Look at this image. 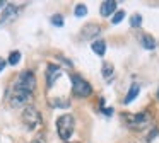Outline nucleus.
Returning a JSON list of instances; mask_svg holds the SVG:
<instances>
[{"label": "nucleus", "instance_id": "obj_8", "mask_svg": "<svg viewBox=\"0 0 159 143\" xmlns=\"http://www.w3.org/2000/svg\"><path fill=\"white\" fill-rule=\"evenodd\" d=\"M101 32V26L99 24H86L80 31V39L82 41H91L94 39L96 41V36H99Z\"/></svg>", "mask_w": 159, "mask_h": 143}, {"label": "nucleus", "instance_id": "obj_10", "mask_svg": "<svg viewBox=\"0 0 159 143\" xmlns=\"http://www.w3.org/2000/svg\"><path fill=\"white\" fill-rule=\"evenodd\" d=\"M16 14H17V5H14V3H7L5 9L2 10V15H0V24H5L7 20L14 19Z\"/></svg>", "mask_w": 159, "mask_h": 143}, {"label": "nucleus", "instance_id": "obj_19", "mask_svg": "<svg viewBox=\"0 0 159 143\" xmlns=\"http://www.w3.org/2000/svg\"><path fill=\"white\" fill-rule=\"evenodd\" d=\"M123 19H125V10H118V12H115V15H113V19H111V22H113V24H120Z\"/></svg>", "mask_w": 159, "mask_h": 143}, {"label": "nucleus", "instance_id": "obj_1", "mask_svg": "<svg viewBox=\"0 0 159 143\" xmlns=\"http://www.w3.org/2000/svg\"><path fill=\"white\" fill-rule=\"evenodd\" d=\"M74 128H75V119L72 114H62L57 118V133L60 140L69 141L70 136L74 135Z\"/></svg>", "mask_w": 159, "mask_h": 143}, {"label": "nucleus", "instance_id": "obj_22", "mask_svg": "<svg viewBox=\"0 0 159 143\" xmlns=\"http://www.w3.org/2000/svg\"><path fill=\"white\" fill-rule=\"evenodd\" d=\"M5 65H7V60H5V58H2V56H0V73H2V72H4Z\"/></svg>", "mask_w": 159, "mask_h": 143}, {"label": "nucleus", "instance_id": "obj_2", "mask_svg": "<svg viewBox=\"0 0 159 143\" xmlns=\"http://www.w3.org/2000/svg\"><path fill=\"white\" fill-rule=\"evenodd\" d=\"M21 121L22 124H24L26 129H29V131H33V129H36L39 124H41V114H39V111L34 107L33 104L26 106L24 109H22L21 112Z\"/></svg>", "mask_w": 159, "mask_h": 143}, {"label": "nucleus", "instance_id": "obj_24", "mask_svg": "<svg viewBox=\"0 0 159 143\" xmlns=\"http://www.w3.org/2000/svg\"><path fill=\"white\" fill-rule=\"evenodd\" d=\"M156 135H157V129H156V128H154V129H152V133H149V136H147V141H151V140H152V138H154V136H156Z\"/></svg>", "mask_w": 159, "mask_h": 143}, {"label": "nucleus", "instance_id": "obj_15", "mask_svg": "<svg viewBox=\"0 0 159 143\" xmlns=\"http://www.w3.org/2000/svg\"><path fill=\"white\" fill-rule=\"evenodd\" d=\"M48 104L52 106V107H70V101H69V99H63V97L50 99Z\"/></svg>", "mask_w": 159, "mask_h": 143}, {"label": "nucleus", "instance_id": "obj_6", "mask_svg": "<svg viewBox=\"0 0 159 143\" xmlns=\"http://www.w3.org/2000/svg\"><path fill=\"white\" fill-rule=\"evenodd\" d=\"M125 123L132 129H144L151 123V114L149 112H139V114H127Z\"/></svg>", "mask_w": 159, "mask_h": 143}, {"label": "nucleus", "instance_id": "obj_4", "mask_svg": "<svg viewBox=\"0 0 159 143\" xmlns=\"http://www.w3.org/2000/svg\"><path fill=\"white\" fill-rule=\"evenodd\" d=\"M7 99H9V104H11L12 107H21V106L26 107V106H29V101L33 99V94H29V92L22 90V89L16 87V85L12 84Z\"/></svg>", "mask_w": 159, "mask_h": 143}, {"label": "nucleus", "instance_id": "obj_11", "mask_svg": "<svg viewBox=\"0 0 159 143\" xmlns=\"http://www.w3.org/2000/svg\"><path fill=\"white\" fill-rule=\"evenodd\" d=\"M140 44L145 48V50H156V46H157L156 39L151 36V34H142L140 36Z\"/></svg>", "mask_w": 159, "mask_h": 143}, {"label": "nucleus", "instance_id": "obj_26", "mask_svg": "<svg viewBox=\"0 0 159 143\" xmlns=\"http://www.w3.org/2000/svg\"><path fill=\"white\" fill-rule=\"evenodd\" d=\"M65 143H79V141H65Z\"/></svg>", "mask_w": 159, "mask_h": 143}, {"label": "nucleus", "instance_id": "obj_21", "mask_svg": "<svg viewBox=\"0 0 159 143\" xmlns=\"http://www.w3.org/2000/svg\"><path fill=\"white\" fill-rule=\"evenodd\" d=\"M28 143H45V135H38L36 138H33L31 141H28Z\"/></svg>", "mask_w": 159, "mask_h": 143}, {"label": "nucleus", "instance_id": "obj_3", "mask_svg": "<svg viewBox=\"0 0 159 143\" xmlns=\"http://www.w3.org/2000/svg\"><path fill=\"white\" fill-rule=\"evenodd\" d=\"M70 80H72V95L79 99H86L93 94V85L82 78L77 73H70Z\"/></svg>", "mask_w": 159, "mask_h": 143}, {"label": "nucleus", "instance_id": "obj_13", "mask_svg": "<svg viewBox=\"0 0 159 143\" xmlns=\"http://www.w3.org/2000/svg\"><path fill=\"white\" fill-rule=\"evenodd\" d=\"M93 51L98 54V56H104V53H106V41L104 39H96L93 41Z\"/></svg>", "mask_w": 159, "mask_h": 143}, {"label": "nucleus", "instance_id": "obj_25", "mask_svg": "<svg viewBox=\"0 0 159 143\" xmlns=\"http://www.w3.org/2000/svg\"><path fill=\"white\" fill-rule=\"evenodd\" d=\"M5 5H7V3H5V2H2V0H0V9H5Z\"/></svg>", "mask_w": 159, "mask_h": 143}, {"label": "nucleus", "instance_id": "obj_16", "mask_svg": "<svg viewBox=\"0 0 159 143\" xmlns=\"http://www.w3.org/2000/svg\"><path fill=\"white\" fill-rule=\"evenodd\" d=\"M19 61H21V51H12L11 54H9V60H7V63L9 65H12V67H14V65H17Z\"/></svg>", "mask_w": 159, "mask_h": 143}, {"label": "nucleus", "instance_id": "obj_27", "mask_svg": "<svg viewBox=\"0 0 159 143\" xmlns=\"http://www.w3.org/2000/svg\"><path fill=\"white\" fill-rule=\"evenodd\" d=\"M157 99H159V89H157Z\"/></svg>", "mask_w": 159, "mask_h": 143}, {"label": "nucleus", "instance_id": "obj_12", "mask_svg": "<svg viewBox=\"0 0 159 143\" xmlns=\"http://www.w3.org/2000/svg\"><path fill=\"white\" fill-rule=\"evenodd\" d=\"M139 92H140V87H139L137 84H132L130 89H128V92H127V95H125V99H123V104H130V102L139 95Z\"/></svg>", "mask_w": 159, "mask_h": 143}, {"label": "nucleus", "instance_id": "obj_17", "mask_svg": "<svg viewBox=\"0 0 159 143\" xmlns=\"http://www.w3.org/2000/svg\"><path fill=\"white\" fill-rule=\"evenodd\" d=\"M74 14H75V17H84V15H87V7L84 5V3H77Z\"/></svg>", "mask_w": 159, "mask_h": 143}, {"label": "nucleus", "instance_id": "obj_9", "mask_svg": "<svg viewBox=\"0 0 159 143\" xmlns=\"http://www.w3.org/2000/svg\"><path fill=\"white\" fill-rule=\"evenodd\" d=\"M116 5H118V2H115V0H104V2L99 5V14H101L103 17L115 15V10H116Z\"/></svg>", "mask_w": 159, "mask_h": 143}, {"label": "nucleus", "instance_id": "obj_7", "mask_svg": "<svg viewBox=\"0 0 159 143\" xmlns=\"http://www.w3.org/2000/svg\"><path fill=\"white\" fill-rule=\"evenodd\" d=\"M62 75H63L62 67H58V65H55V63H50L48 67H46V73H45V77H46V87L52 89Z\"/></svg>", "mask_w": 159, "mask_h": 143}, {"label": "nucleus", "instance_id": "obj_5", "mask_svg": "<svg viewBox=\"0 0 159 143\" xmlns=\"http://www.w3.org/2000/svg\"><path fill=\"white\" fill-rule=\"evenodd\" d=\"M16 87L22 89V90L29 92V94H34V89H36V77L34 73H33L31 70H24L21 72V73L17 75V78H16L14 82Z\"/></svg>", "mask_w": 159, "mask_h": 143}, {"label": "nucleus", "instance_id": "obj_23", "mask_svg": "<svg viewBox=\"0 0 159 143\" xmlns=\"http://www.w3.org/2000/svg\"><path fill=\"white\" fill-rule=\"evenodd\" d=\"M101 111H103L106 116H111V114H113V109H111V107H101Z\"/></svg>", "mask_w": 159, "mask_h": 143}, {"label": "nucleus", "instance_id": "obj_14", "mask_svg": "<svg viewBox=\"0 0 159 143\" xmlns=\"http://www.w3.org/2000/svg\"><path fill=\"white\" fill-rule=\"evenodd\" d=\"M101 73H103V78L106 82H110L115 75V68L111 63H103V68H101Z\"/></svg>", "mask_w": 159, "mask_h": 143}, {"label": "nucleus", "instance_id": "obj_20", "mask_svg": "<svg viewBox=\"0 0 159 143\" xmlns=\"http://www.w3.org/2000/svg\"><path fill=\"white\" fill-rule=\"evenodd\" d=\"M52 24L57 27H62L63 26V17L60 15V14H55V15H52Z\"/></svg>", "mask_w": 159, "mask_h": 143}, {"label": "nucleus", "instance_id": "obj_18", "mask_svg": "<svg viewBox=\"0 0 159 143\" xmlns=\"http://www.w3.org/2000/svg\"><path fill=\"white\" fill-rule=\"evenodd\" d=\"M130 26L132 27H140L142 26V15L140 14H134L130 17Z\"/></svg>", "mask_w": 159, "mask_h": 143}]
</instances>
